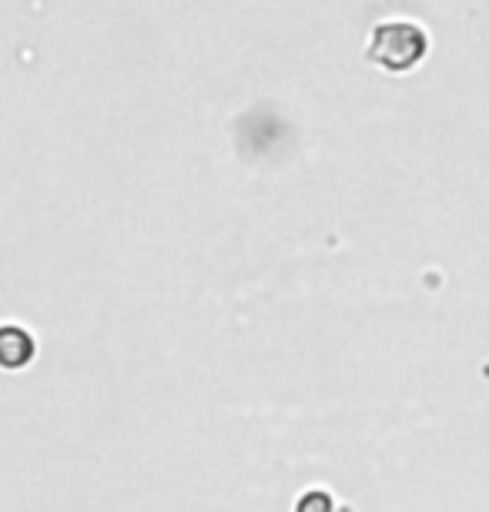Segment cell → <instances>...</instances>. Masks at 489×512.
<instances>
[{
  "mask_svg": "<svg viewBox=\"0 0 489 512\" xmlns=\"http://www.w3.org/2000/svg\"><path fill=\"white\" fill-rule=\"evenodd\" d=\"M429 51V37L416 21H382L369 37L366 57L389 74L412 71Z\"/></svg>",
  "mask_w": 489,
  "mask_h": 512,
  "instance_id": "obj_1",
  "label": "cell"
}]
</instances>
